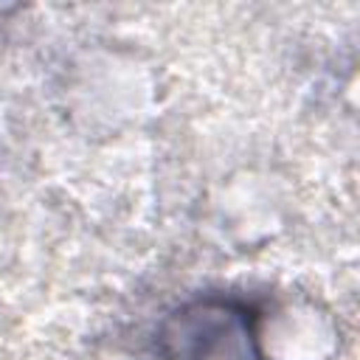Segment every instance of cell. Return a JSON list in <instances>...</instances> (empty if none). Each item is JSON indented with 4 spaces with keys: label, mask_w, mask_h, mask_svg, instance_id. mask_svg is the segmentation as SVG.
<instances>
[{
    "label": "cell",
    "mask_w": 360,
    "mask_h": 360,
    "mask_svg": "<svg viewBox=\"0 0 360 360\" xmlns=\"http://www.w3.org/2000/svg\"><path fill=\"white\" fill-rule=\"evenodd\" d=\"M155 360H267L259 312L236 295H197L174 307L155 332Z\"/></svg>",
    "instance_id": "6da1fadb"
}]
</instances>
